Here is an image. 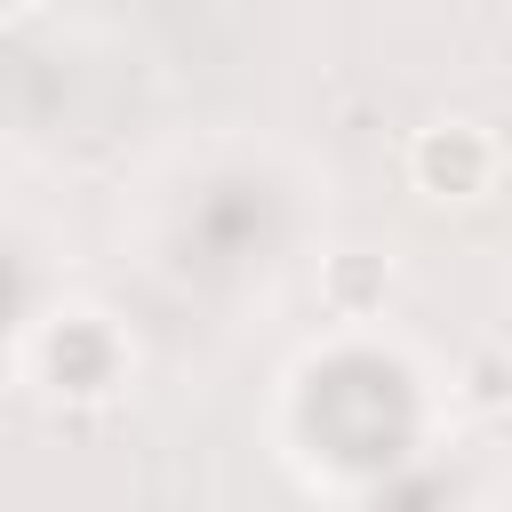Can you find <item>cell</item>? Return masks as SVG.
<instances>
[{
	"label": "cell",
	"instance_id": "obj_1",
	"mask_svg": "<svg viewBox=\"0 0 512 512\" xmlns=\"http://www.w3.org/2000/svg\"><path fill=\"white\" fill-rule=\"evenodd\" d=\"M416 168H424L432 184H448V192H472V184H480V168H488V152H480V136H472V128H448V136H424Z\"/></svg>",
	"mask_w": 512,
	"mask_h": 512
},
{
	"label": "cell",
	"instance_id": "obj_2",
	"mask_svg": "<svg viewBox=\"0 0 512 512\" xmlns=\"http://www.w3.org/2000/svg\"><path fill=\"white\" fill-rule=\"evenodd\" d=\"M368 288H376L368 264H344V272H336V296H368Z\"/></svg>",
	"mask_w": 512,
	"mask_h": 512
}]
</instances>
